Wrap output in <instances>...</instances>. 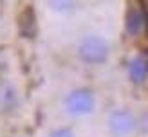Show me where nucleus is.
<instances>
[{
  "instance_id": "f257e3e1",
  "label": "nucleus",
  "mask_w": 148,
  "mask_h": 137,
  "mask_svg": "<svg viewBox=\"0 0 148 137\" xmlns=\"http://www.w3.org/2000/svg\"><path fill=\"white\" fill-rule=\"evenodd\" d=\"M62 106L67 115H71L74 119H83V117H88V115H92L96 112L98 96L88 87H76V89L69 90L63 96Z\"/></svg>"
},
{
  "instance_id": "f03ea898",
  "label": "nucleus",
  "mask_w": 148,
  "mask_h": 137,
  "mask_svg": "<svg viewBox=\"0 0 148 137\" xmlns=\"http://www.w3.org/2000/svg\"><path fill=\"white\" fill-rule=\"evenodd\" d=\"M76 56L85 65H105L110 58V43L101 34H85L76 45Z\"/></svg>"
},
{
  "instance_id": "7ed1b4c3",
  "label": "nucleus",
  "mask_w": 148,
  "mask_h": 137,
  "mask_svg": "<svg viewBox=\"0 0 148 137\" xmlns=\"http://www.w3.org/2000/svg\"><path fill=\"white\" fill-rule=\"evenodd\" d=\"M107 132L110 137H134L137 135V115L132 108L116 106L107 114Z\"/></svg>"
},
{
  "instance_id": "20e7f679",
  "label": "nucleus",
  "mask_w": 148,
  "mask_h": 137,
  "mask_svg": "<svg viewBox=\"0 0 148 137\" xmlns=\"http://www.w3.org/2000/svg\"><path fill=\"white\" fill-rule=\"evenodd\" d=\"M127 76L134 85H143L148 81V58L143 54L132 56L127 63Z\"/></svg>"
},
{
  "instance_id": "39448f33",
  "label": "nucleus",
  "mask_w": 148,
  "mask_h": 137,
  "mask_svg": "<svg viewBox=\"0 0 148 137\" xmlns=\"http://www.w3.org/2000/svg\"><path fill=\"white\" fill-rule=\"evenodd\" d=\"M145 27H146L145 13L139 9V7H136V5L130 7V9L127 11V18H125V29H127V33L136 38V36L143 34Z\"/></svg>"
},
{
  "instance_id": "423d86ee",
  "label": "nucleus",
  "mask_w": 148,
  "mask_h": 137,
  "mask_svg": "<svg viewBox=\"0 0 148 137\" xmlns=\"http://www.w3.org/2000/svg\"><path fill=\"white\" fill-rule=\"evenodd\" d=\"M47 7L54 14H71L78 7V0H47Z\"/></svg>"
},
{
  "instance_id": "0eeeda50",
  "label": "nucleus",
  "mask_w": 148,
  "mask_h": 137,
  "mask_svg": "<svg viewBox=\"0 0 148 137\" xmlns=\"http://www.w3.org/2000/svg\"><path fill=\"white\" fill-rule=\"evenodd\" d=\"M18 103V94L13 87H4L0 89V106L4 110H13Z\"/></svg>"
},
{
  "instance_id": "6e6552de",
  "label": "nucleus",
  "mask_w": 148,
  "mask_h": 137,
  "mask_svg": "<svg viewBox=\"0 0 148 137\" xmlns=\"http://www.w3.org/2000/svg\"><path fill=\"white\" fill-rule=\"evenodd\" d=\"M136 115H137V135L148 137V108H143Z\"/></svg>"
},
{
  "instance_id": "1a4fd4ad",
  "label": "nucleus",
  "mask_w": 148,
  "mask_h": 137,
  "mask_svg": "<svg viewBox=\"0 0 148 137\" xmlns=\"http://www.w3.org/2000/svg\"><path fill=\"white\" fill-rule=\"evenodd\" d=\"M47 137H78L76 132L69 126H58V128H53L51 132L47 134Z\"/></svg>"
}]
</instances>
